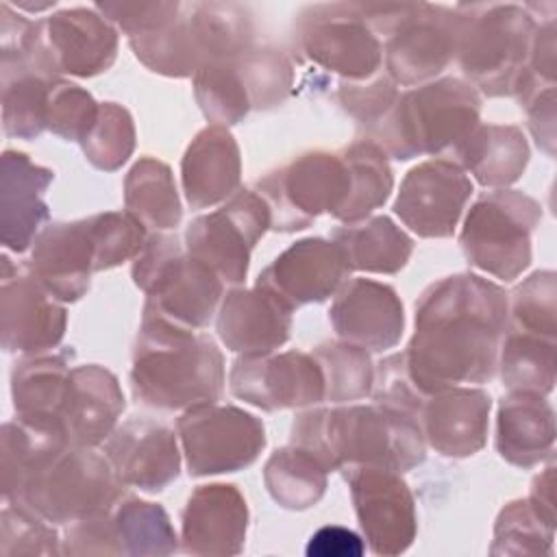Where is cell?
I'll list each match as a JSON object with an SVG mask.
<instances>
[{
  "label": "cell",
  "instance_id": "8fae6325",
  "mask_svg": "<svg viewBox=\"0 0 557 557\" xmlns=\"http://www.w3.org/2000/svg\"><path fill=\"white\" fill-rule=\"evenodd\" d=\"M255 191L270 207L272 231L296 233L322 213L339 218L350 196V172L339 150H309L261 176Z\"/></svg>",
  "mask_w": 557,
  "mask_h": 557
},
{
  "label": "cell",
  "instance_id": "e0dca14e",
  "mask_svg": "<svg viewBox=\"0 0 557 557\" xmlns=\"http://www.w3.org/2000/svg\"><path fill=\"white\" fill-rule=\"evenodd\" d=\"M67 326L63 302L33 274L28 261L2 255L0 335L4 352L39 355L61 344Z\"/></svg>",
  "mask_w": 557,
  "mask_h": 557
},
{
  "label": "cell",
  "instance_id": "b9f144b4",
  "mask_svg": "<svg viewBox=\"0 0 557 557\" xmlns=\"http://www.w3.org/2000/svg\"><path fill=\"white\" fill-rule=\"evenodd\" d=\"M235 61L252 109L270 111L289 98L294 87V67L281 50L252 46Z\"/></svg>",
  "mask_w": 557,
  "mask_h": 557
},
{
  "label": "cell",
  "instance_id": "4fadbf2b",
  "mask_svg": "<svg viewBox=\"0 0 557 557\" xmlns=\"http://www.w3.org/2000/svg\"><path fill=\"white\" fill-rule=\"evenodd\" d=\"M176 435L191 476L237 472L265 448L263 422L239 407L205 403L176 418Z\"/></svg>",
  "mask_w": 557,
  "mask_h": 557
},
{
  "label": "cell",
  "instance_id": "277c9868",
  "mask_svg": "<svg viewBox=\"0 0 557 557\" xmlns=\"http://www.w3.org/2000/svg\"><path fill=\"white\" fill-rule=\"evenodd\" d=\"M481 117V94L461 78L444 76L400 91L385 117L363 139L387 157L409 161L450 152Z\"/></svg>",
  "mask_w": 557,
  "mask_h": 557
},
{
  "label": "cell",
  "instance_id": "5b68a950",
  "mask_svg": "<svg viewBox=\"0 0 557 557\" xmlns=\"http://www.w3.org/2000/svg\"><path fill=\"white\" fill-rule=\"evenodd\" d=\"M455 11V61L468 83L487 98H516L527 83L535 15L527 4L513 2L457 4Z\"/></svg>",
  "mask_w": 557,
  "mask_h": 557
},
{
  "label": "cell",
  "instance_id": "ee69618b",
  "mask_svg": "<svg viewBox=\"0 0 557 557\" xmlns=\"http://www.w3.org/2000/svg\"><path fill=\"white\" fill-rule=\"evenodd\" d=\"M553 540L555 524L542 518L529 498H518L500 509L490 555H546Z\"/></svg>",
  "mask_w": 557,
  "mask_h": 557
},
{
  "label": "cell",
  "instance_id": "2e32d148",
  "mask_svg": "<svg viewBox=\"0 0 557 557\" xmlns=\"http://www.w3.org/2000/svg\"><path fill=\"white\" fill-rule=\"evenodd\" d=\"M342 474L368 548L383 557L405 553L416 540L418 516L413 494L400 472L381 466H346Z\"/></svg>",
  "mask_w": 557,
  "mask_h": 557
},
{
  "label": "cell",
  "instance_id": "ab89813d",
  "mask_svg": "<svg viewBox=\"0 0 557 557\" xmlns=\"http://www.w3.org/2000/svg\"><path fill=\"white\" fill-rule=\"evenodd\" d=\"M322 368L324 400L344 405L372 394L374 366L370 352L348 342H324L311 350Z\"/></svg>",
  "mask_w": 557,
  "mask_h": 557
},
{
  "label": "cell",
  "instance_id": "3957f363",
  "mask_svg": "<svg viewBox=\"0 0 557 557\" xmlns=\"http://www.w3.org/2000/svg\"><path fill=\"white\" fill-rule=\"evenodd\" d=\"M289 444L311 453L326 472L346 466H381L403 474L426 457L418 422L374 400L300 411L292 424Z\"/></svg>",
  "mask_w": 557,
  "mask_h": 557
},
{
  "label": "cell",
  "instance_id": "8992f818",
  "mask_svg": "<svg viewBox=\"0 0 557 557\" xmlns=\"http://www.w3.org/2000/svg\"><path fill=\"white\" fill-rule=\"evenodd\" d=\"M135 57L154 74L194 76L200 67L252 48V20L237 2H185L163 28L128 39Z\"/></svg>",
  "mask_w": 557,
  "mask_h": 557
},
{
  "label": "cell",
  "instance_id": "816d5d0a",
  "mask_svg": "<svg viewBox=\"0 0 557 557\" xmlns=\"http://www.w3.org/2000/svg\"><path fill=\"white\" fill-rule=\"evenodd\" d=\"M183 2L152 0V2H96L94 9L102 13L115 28H120L128 39L154 33L168 26L181 11Z\"/></svg>",
  "mask_w": 557,
  "mask_h": 557
},
{
  "label": "cell",
  "instance_id": "603a6c76",
  "mask_svg": "<svg viewBox=\"0 0 557 557\" xmlns=\"http://www.w3.org/2000/svg\"><path fill=\"white\" fill-rule=\"evenodd\" d=\"M333 296L329 320L342 342L368 352H383L400 342L405 309L392 285L372 278H346Z\"/></svg>",
  "mask_w": 557,
  "mask_h": 557
},
{
  "label": "cell",
  "instance_id": "f5cc1de1",
  "mask_svg": "<svg viewBox=\"0 0 557 557\" xmlns=\"http://www.w3.org/2000/svg\"><path fill=\"white\" fill-rule=\"evenodd\" d=\"M520 107L527 111L529 131L537 146L553 157L555 154V85L544 87L529 96Z\"/></svg>",
  "mask_w": 557,
  "mask_h": 557
},
{
  "label": "cell",
  "instance_id": "f907efd6",
  "mask_svg": "<svg viewBox=\"0 0 557 557\" xmlns=\"http://www.w3.org/2000/svg\"><path fill=\"white\" fill-rule=\"evenodd\" d=\"M372 400L394 409L398 413H405L418 422V413L426 400V394H422L413 381L407 374L403 352L389 355L381 359L374 368V385H372Z\"/></svg>",
  "mask_w": 557,
  "mask_h": 557
},
{
  "label": "cell",
  "instance_id": "cb8c5ba5",
  "mask_svg": "<svg viewBox=\"0 0 557 557\" xmlns=\"http://www.w3.org/2000/svg\"><path fill=\"white\" fill-rule=\"evenodd\" d=\"M248 531V505L231 483L198 485L181 516V548L198 557L242 553Z\"/></svg>",
  "mask_w": 557,
  "mask_h": 557
},
{
  "label": "cell",
  "instance_id": "7402d4cb",
  "mask_svg": "<svg viewBox=\"0 0 557 557\" xmlns=\"http://www.w3.org/2000/svg\"><path fill=\"white\" fill-rule=\"evenodd\" d=\"M50 70L61 76L91 78L107 72L117 57V28L96 9H61L41 20Z\"/></svg>",
  "mask_w": 557,
  "mask_h": 557
},
{
  "label": "cell",
  "instance_id": "e575fe53",
  "mask_svg": "<svg viewBox=\"0 0 557 557\" xmlns=\"http://www.w3.org/2000/svg\"><path fill=\"white\" fill-rule=\"evenodd\" d=\"M124 209L148 231H172L183 218L178 189L168 163L141 157L124 178Z\"/></svg>",
  "mask_w": 557,
  "mask_h": 557
},
{
  "label": "cell",
  "instance_id": "c3c4849f",
  "mask_svg": "<svg viewBox=\"0 0 557 557\" xmlns=\"http://www.w3.org/2000/svg\"><path fill=\"white\" fill-rule=\"evenodd\" d=\"M100 102L81 85L54 78L48 100V131L65 141H83L98 117Z\"/></svg>",
  "mask_w": 557,
  "mask_h": 557
},
{
  "label": "cell",
  "instance_id": "484cf974",
  "mask_svg": "<svg viewBox=\"0 0 557 557\" xmlns=\"http://www.w3.org/2000/svg\"><path fill=\"white\" fill-rule=\"evenodd\" d=\"M292 313L294 309L259 285L233 287L220 302L215 331L233 352H274L289 339Z\"/></svg>",
  "mask_w": 557,
  "mask_h": 557
},
{
  "label": "cell",
  "instance_id": "9a60e30c",
  "mask_svg": "<svg viewBox=\"0 0 557 557\" xmlns=\"http://www.w3.org/2000/svg\"><path fill=\"white\" fill-rule=\"evenodd\" d=\"M270 228L268 202L252 189H237L220 209L187 224L185 250L211 268L224 285H242L250 252Z\"/></svg>",
  "mask_w": 557,
  "mask_h": 557
},
{
  "label": "cell",
  "instance_id": "44dd1931",
  "mask_svg": "<svg viewBox=\"0 0 557 557\" xmlns=\"http://www.w3.org/2000/svg\"><path fill=\"white\" fill-rule=\"evenodd\" d=\"M348 276L346 257L333 239L305 237L265 265L255 285L272 292L289 309H298L324 302Z\"/></svg>",
  "mask_w": 557,
  "mask_h": 557
},
{
  "label": "cell",
  "instance_id": "11a10c76",
  "mask_svg": "<svg viewBox=\"0 0 557 557\" xmlns=\"http://www.w3.org/2000/svg\"><path fill=\"white\" fill-rule=\"evenodd\" d=\"M529 503L535 507V511L542 518L555 524V466L553 463L533 479Z\"/></svg>",
  "mask_w": 557,
  "mask_h": 557
},
{
  "label": "cell",
  "instance_id": "ffe728a7",
  "mask_svg": "<svg viewBox=\"0 0 557 557\" xmlns=\"http://www.w3.org/2000/svg\"><path fill=\"white\" fill-rule=\"evenodd\" d=\"M102 453L124 485L148 494L165 490L181 472L178 435L168 424L146 416H133L117 424L104 440Z\"/></svg>",
  "mask_w": 557,
  "mask_h": 557
},
{
  "label": "cell",
  "instance_id": "7dc6e473",
  "mask_svg": "<svg viewBox=\"0 0 557 557\" xmlns=\"http://www.w3.org/2000/svg\"><path fill=\"white\" fill-rule=\"evenodd\" d=\"M61 540L52 522L20 503H7L0 511V555H61Z\"/></svg>",
  "mask_w": 557,
  "mask_h": 557
},
{
  "label": "cell",
  "instance_id": "83f0119b",
  "mask_svg": "<svg viewBox=\"0 0 557 557\" xmlns=\"http://www.w3.org/2000/svg\"><path fill=\"white\" fill-rule=\"evenodd\" d=\"M28 265L41 285L61 302L83 298L96 272L87 218L44 226L30 246Z\"/></svg>",
  "mask_w": 557,
  "mask_h": 557
},
{
  "label": "cell",
  "instance_id": "7a4b0ae2",
  "mask_svg": "<svg viewBox=\"0 0 557 557\" xmlns=\"http://www.w3.org/2000/svg\"><path fill=\"white\" fill-rule=\"evenodd\" d=\"M224 383V357L211 335L174 324L144 307L131 366L137 403L185 411L220 400Z\"/></svg>",
  "mask_w": 557,
  "mask_h": 557
},
{
  "label": "cell",
  "instance_id": "5bb4252c",
  "mask_svg": "<svg viewBox=\"0 0 557 557\" xmlns=\"http://www.w3.org/2000/svg\"><path fill=\"white\" fill-rule=\"evenodd\" d=\"M298 52L342 81H366L383 65V46L357 2H322L300 11L294 30Z\"/></svg>",
  "mask_w": 557,
  "mask_h": 557
},
{
  "label": "cell",
  "instance_id": "60d3db41",
  "mask_svg": "<svg viewBox=\"0 0 557 557\" xmlns=\"http://www.w3.org/2000/svg\"><path fill=\"white\" fill-rule=\"evenodd\" d=\"M237 57L209 63L194 74L196 102L202 115L218 126H233L252 111L237 72Z\"/></svg>",
  "mask_w": 557,
  "mask_h": 557
},
{
  "label": "cell",
  "instance_id": "52a82bcc",
  "mask_svg": "<svg viewBox=\"0 0 557 557\" xmlns=\"http://www.w3.org/2000/svg\"><path fill=\"white\" fill-rule=\"evenodd\" d=\"M124 494L111 461L94 446L61 442L39 455L13 500L52 524H72L109 509Z\"/></svg>",
  "mask_w": 557,
  "mask_h": 557
},
{
  "label": "cell",
  "instance_id": "7bdbcfd3",
  "mask_svg": "<svg viewBox=\"0 0 557 557\" xmlns=\"http://www.w3.org/2000/svg\"><path fill=\"white\" fill-rule=\"evenodd\" d=\"M557 337V276L553 270H537L507 294V326Z\"/></svg>",
  "mask_w": 557,
  "mask_h": 557
},
{
  "label": "cell",
  "instance_id": "8d00e7d4",
  "mask_svg": "<svg viewBox=\"0 0 557 557\" xmlns=\"http://www.w3.org/2000/svg\"><path fill=\"white\" fill-rule=\"evenodd\" d=\"M263 483L276 505L289 511L313 507L326 492V470L296 444L276 448L263 466Z\"/></svg>",
  "mask_w": 557,
  "mask_h": 557
},
{
  "label": "cell",
  "instance_id": "ba28073f",
  "mask_svg": "<svg viewBox=\"0 0 557 557\" xmlns=\"http://www.w3.org/2000/svg\"><path fill=\"white\" fill-rule=\"evenodd\" d=\"M383 41L385 74L403 87L435 81L455 59L459 17L455 7L429 2H357Z\"/></svg>",
  "mask_w": 557,
  "mask_h": 557
},
{
  "label": "cell",
  "instance_id": "d6a6232c",
  "mask_svg": "<svg viewBox=\"0 0 557 557\" xmlns=\"http://www.w3.org/2000/svg\"><path fill=\"white\" fill-rule=\"evenodd\" d=\"M74 352L24 355L11 370V398L15 416L35 424L61 429V411L70 389ZM65 435V433H63Z\"/></svg>",
  "mask_w": 557,
  "mask_h": 557
},
{
  "label": "cell",
  "instance_id": "30bf717a",
  "mask_svg": "<svg viewBox=\"0 0 557 557\" xmlns=\"http://www.w3.org/2000/svg\"><path fill=\"white\" fill-rule=\"evenodd\" d=\"M540 220L542 207L529 194L487 191L474 200L463 220L459 235L463 257L494 278L516 281L531 265V239Z\"/></svg>",
  "mask_w": 557,
  "mask_h": 557
},
{
  "label": "cell",
  "instance_id": "ac0fdd59",
  "mask_svg": "<svg viewBox=\"0 0 557 557\" xmlns=\"http://www.w3.org/2000/svg\"><path fill=\"white\" fill-rule=\"evenodd\" d=\"M228 389L263 411L324 403L322 368L311 352L302 350L239 355L228 372Z\"/></svg>",
  "mask_w": 557,
  "mask_h": 557
},
{
  "label": "cell",
  "instance_id": "74e56055",
  "mask_svg": "<svg viewBox=\"0 0 557 557\" xmlns=\"http://www.w3.org/2000/svg\"><path fill=\"white\" fill-rule=\"evenodd\" d=\"M339 152L350 172V196L337 220L350 224L387 202L394 189V174L383 148L370 139L361 137Z\"/></svg>",
  "mask_w": 557,
  "mask_h": 557
},
{
  "label": "cell",
  "instance_id": "f6af8a7d",
  "mask_svg": "<svg viewBox=\"0 0 557 557\" xmlns=\"http://www.w3.org/2000/svg\"><path fill=\"white\" fill-rule=\"evenodd\" d=\"M85 159L104 172L120 170L135 150V124L131 113L117 102H100L98 117L83 137Z\"/></svg>",
  "mask_w": 557,
  "mask_h": 557
},
{
  "label": "cell",
  "instance_id": "4316f807",
  "mask_svg": "<svg viewBox=\"0 0 557 557\" xmlns=\"http://www.w3.org/2000/svg\"><path fill=\"white\" fill-rule=\"evenodd\" d=\"M50 168L33 163L26 152L4 150L0 163V242L11 252H26L50 218L46 189Z\"/></svg>",
  "mask_w": 557,
  "mask_h": 557
},
{
  "label": "cell",
  "instance_id": "6da1fadb",
  "mask_svg": "<svg viewBox=\"0 0 557 557\" xmlns=\"http://www.w3.org/2000/svg\"><path fill=\"white\" fill-rule=\"evenodd\" d=\"M413 322L403 359L422 394L494 379L507 326L500 285L472 272L444 276L422 292Z\"/></svg>",
  "mask_w": 557,
  "mask_h": 557
},
{
  "label": "cell",
  "instance_id": "d590c367",
  "mask_svg": "<svg viewBox=\"0 0 557 557\" xmlns=\"http://www.w3.org/2000/svg\"><path fill=\"white\" fill-rule=\"evenodd\" d=\"M555 339L505 329L496 363L503 387L548 396L555 385Z\"/></svg>",
  "mask_w": 557,
  "mask_h": 557
},
{
  "label": "cell",
  "instance_id": "7c38bea8",
  "mask_svg": "<svg viewBox=\"0 0 557 557\" xmlns=\"http://www.w3.org/2000/svg\"><path fill=\"white\" fill-rule=\"evenodd\" d=\"M181 537L168 511L133 494H122L109 509L67 524L63 555L163 557L178 550Z\"/></svg>",
  "mask_w": 557,
  "mask_h": 557
},
{
  "label": "cell",
  "instance_id": "bcb514c9",
  "mask_svg": "<svg viewBox=\"0 0 557 557\" xmlns=\"http://www.w3.org/2000/svg\"><path fill=\"white\" fill-rule=\"evenodd\" d=\"M94 244V270H111L139 255L148 228L128 211H104L87 218Z\"/></svg>",
  "mask_w": 557,
  "mask_h": 557
},
{
  "label": "cell",
  "instance_id": "f546056e",
  "mask_svg": "<svg viewBox=\"0 0 557 557\" xmlns=\"http://www.w3.org/2000/svg\"><path fill=\"white\" fill-rule=\"evenodd\" d=\"M242 181V154L226 126H205L181 161V185L191 209L226 202Z\"/></svg>",
  "mask_w": 557,
  "mask_h": 557
},
{
  "label": "cell",
  "instance_id": "836d02e7",
  "mask_svg": "<svg viewBox=\"0 0 557 557\" xmlns=\"http://www.w3.org/2000/svg\"><path fill=\"white\" fill-rule=\"evenodd\" d=\"M331 239L344 252L350 272L396 274L413 252V239L387 215L342 224L331 233Z\"/></svg>",
  "mask_w": 557,
  "mask_h": 557
},
{
  "label": "cell",
  "instance_id": "1f68e13d",
  "mask_svg": "<svg viewBox=\"0 0 557 557\" xmlns=\"http://www.w3.org/2000/svg\"><path fill=\"white\" fill-rule=\"evenodd\" d=\"M450 161L470 172L479 185L507 189L529 163V141L513 124H476L455 148Z\"/></svg>",
  "mask_w": 557,
  "mask_h": 557
},
{
  "label": "cell",
  "instance_id": "4dcf8cb0",
  "mask_svg": "<svg viewBox=\"0 0 557 557\" xmlns=\"http://www.w3.org/2000/svg\"><path fill=\"white\" fill-rule=\"evenodd\" d=\"M496 453L516 468H533L555 453V411L546 396L509 392L498 403Z\"/></svg>",
  "mask_w": 557,
  "mask_h": 557
},
{
  "label": "cell",
  "instance_id": "f1b7e54d",
  "mask_svg": "<svg viewBox=\"0 0 557 557\" xmlns=\"http://www.w3.org/2000/svg\"><path fill=\"white\" fill-rule=\"evenodd\" d=\"M126 407L117 376L98 366H74L61 411V429L72 444L102 446Z\"/></svg>",
  "mask_w": 557,
  "mask_h": 557
},
{
  "label": "cell",
  "instance_id": "d6986e66",
  "mask_svg": "<svg viewBox=\"0 0 557 557\" xmlns=\"http://www.w3.org/2000/svg\"><path fill=\"white\" fill-rule=\"evenodd\" d=\"M472 196V181L450 159H429L413 165L396 194L394 213L426 239L450 237Z\"/></svg>",
  "mask_w": 557,
  "mask_h": 557
},
{
  "label": "cell",
  "instance_id": "f35d334b",
  "mask_svg": "<svg viewBox=\"0 0 557 557\" xmlns=\"http://www.w3.org/2000/svg\"><path fill=\"white\" fill-rule=\"evenodd\" d=\"M39 72L2 74V128L9 137L37 139L48 131V100L52 81Z\"/></svg>",
  "mask_w": 557,
  "mask_h": 557
},
{
  "label": "cell",
  "instance_id": "d4e9b609",
  "mask_svg": "<svg viewBox=\"0 0 557 557\" xmlns=\"http://www.w3.org/2000/svg\"><path fill=\"white\" fill-rule=\"evenodd\" d=\"M492 398L481 387L455 385L429 394L418 426L424 442L444 457H472L487 440Z\"/></svg>",
  "mask_w": 557,
  "mask_h": 557
},
{
  "label": "cell",
  "instance_id": "9f6ffc18",
  "mask_svg": "<svg viewBox=\"0 0 557 557\" xmlns=\"http://www.w3.org/2000/svg\"><path fill=\"white\" fill-rule=\"evenodd\" d=\"M15 7H17V9H24V11H35V13H37V11L52 9L54 2H39V4H37V2H35V4H33V2H15Z\"/></svg>",
  "mask_w": 557,
  "mask_h": 557
},
{
  "label": "cell",
  "instance_id": "681fc988",
  "mask_svg": "<svg viewBox=\"0 0 557 557\" xmlns=\"http://www.w3.org/2000/svg\"><path fill=\"white\" fill-rule=\"evenodd\" d=\"M398 94V85L381 67L366 81H342L337 87V102L357 126L368 133L394 107Z\"/></svg>",
  "mask_w": 557,
  "mask_h": 557
},
{
  "label": "cell",
  "instance_id": "db71d44e",
  "mask_svg": "<svg viewBox=\"0 0 557 557\" xmlns=\"http://www.w3.org/2000/svg\"><path fill=\"white\" fill-rule=\"evenodd\" d=\"M305 553L307 557H361L366 553V542L352 529L329 524L309 537Z\"/></svg>",
  "mask_w": 557,
  "mask_h": 557
},
{
  "label": "cell",
  "instance_id": "9c48e42d",
  "mask_svg": "<svg viewBox=\"0 0 557 557\" xmlns=\"http://www.w3.org/2000/svg\"><path fill=\"white\" fill-rule=\"evenodd\" d=\"M133 283L146 294L144 307L185 329H205L224 296L222 278L194 259L176 235L154 231L133 259Z\"/></svg>",
  "mask_w": 557,
  "mask_h": 557
}]
</instances>
